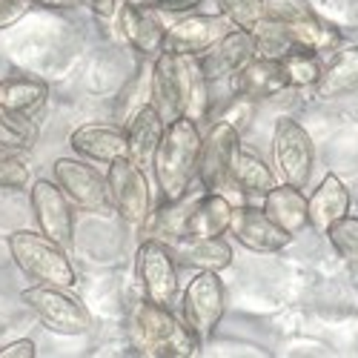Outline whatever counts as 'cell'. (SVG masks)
<instances>
[{
	"instance_id": "1",
	"label": "cell",
	"mask_w": 358,
	"mask_h": 358,
	"mask_svg": "<svg viewBox=\"0 0 358 358\" xmlns=\"http://www.w3.org/2000/svg\"><path fill=\"white\" fill-rule=\"evenodd\" d=\"M149 103L164 121H175L181 115L201 121L210 103V83L203 80L195 57L158 52L149 69Z\"/></svg>"
},
{
	"instance_id": "2",
	"label": "cell",
	"mask_w": 358,
	"mask_h": 358,
	"mask_svg": "<svg viewBox=\"0 0 358 358\" xmlns=\"http://www.w3.org/2000/svg\"><path fill=\"white\" fill-rule=\"evenodd\" d=\"M201 129L198 121L181 115L175 121H166L161 143L155 149L152 169L155 184L161 192V203L184 198L195 181L198 172V152H201Z\"/></svg>"
},
{
	"instance_id": "3",
	"label": "cell",
	"mask_w": 358,
	"mask_h": 358,
	"mask_svg": "<svg viewBox=\"0 0 358 358\" xmlns=\"http://www.w3.org/2000/svg\"><path fill=\"white\" fill-rule=\"evenodd\" d=\"M129 338L132 350L146 358H189L201 347L184 318L172 313V307L152 304L146 298L132 307Z\"/></svg>"
},
{
	"instance_id": "4",
	"label": "cell",
	"mask_w": 358,
	"mask_h": 358,
	"mask_svg": "<svg viewBox=\"0 0 358 358\" xmlns=\"http://www.w3.org/2000/svg\"><path fill=\"white\" fill-rule=\"evenodd\" d=\"M264 20H270L295 49L318 57L344 46L338 29L321 20L307 0H264Z\"/></svg>"
},
{
	"instance_id": "5",
	"label": "cell",
	"mask_w": 358,
	"mask_h": 358,
	"mask_svg": "<svg viewBox=\"0 0 358 358\" xmlns=\"http://www.w3.org/2000/svg\"><path fill=\"white\" fill-rule=\"evenodd\" d=\"M9 252L17 270L38 284L75 287V266L61 244H55L41 229H15L9 235Z\"/></svg>"
},
{
	"instance_id": "6",
	"label": "cell",
	"mask_w": 358,
	"mask_h": 358,
	"mask_svg": "<svg viewBox=\"0 0 358 358\" xmlns=\"http://www.w3.org/2000/svg\"><path fill=\"white\" fill-rule=\"evenodd\" d=\"M20 301L55 336H83L92 330V315L80 298L69 292V287L35 284L20 292Z\"/></svg>"
},
{
	"instance_id": "7",
	"label": "cell",
	"mask_w": 358,
	"mask_h": 358,
	"mask_svg": "<svg viewBox=\"0 0 358 358\" xmlns=\"http://www.w3.org/2000/svg\"><path fill=\"white\" fill-rule=\"evenodd\" d=\"M227 313V287L221 281V273L201 270L184 289L181 301V318L189 327V333L198 338V344H206Z\"/></svg>"
},
{
	"instance_id": "8",
	"label": "cell",
	"mask_w": 358,
	"mask_h": 358,
	"mask_svg": "<svg viewBox=\"0 0 358 358\" xmlns=\"http://www.w3.org/2000/svg\"><path fill=\"white\" fill-rule=\"evenodd\" d=\"M106 166L109 203L115 215L129 227H143L149 213H152V192H149L146 172L138 169L129 158H115Z\"/></svg>"
},
{
	"instance_id": "9",
	"label": "cell",
	"mask_w": 358,
	"mask_h": 358,
	"mask_svg": "<svg viewBox=\"0 0 358 358\" xmlns=\"http://www.w3.org/2000/svg\"><path fill=\"white\" fill-rule=\"evenodd\" d=\"M135 275L141 284V292L146 301L175 307L181 295V281H178V264L169 252V247L158 238H146L138 244L135 252Z\"/></svg>"
},
{
	"instance_id": "10",
	"label": "cell",
	"mask_w": 358,
	"mask_h": 358,
	"mask_svg": "<svg viewBox=\"0 0 358 358\" xmlns=\"http://www.w3.org/2000/svg\"><path fill=\"white\" fill-rule=\"evenodd\" d=\"M273 158L275 172L281 175L284 184H292L304 189L313 178L315 166V146L307 129L295 121V117H278L273 129Z\"/></svg>"
},
{
	"instance_id": "11",
	"label": "cell",
	"mask_w": 358,
	"mask_h": 358,
	"mask_svg": "<svg viewBox=\"0 0 358 358\" xmlns=\"http://www.w3.org/2000/svg\"><path fill=\"white\" fill-rule=\"evenodd\" d=\"M238 149H241V135L221 121H215L206 138H201L195 178L201 181L203 192H221L232 187V161Z\"/></svg>"
},
{
	"instance_id": "12",
	"label": "cell",
	"mask_w": 358,
	"mask_h": 358,
	"mask_svg": "<svg viewBox=\"0 0 358 358\" xmlns=\"http://www.w3.org/2000/svg\"><path fill=\"white\" fill-rule=\"evenodd\" d=\"M55 184L64 189V195L72 201V206H80L86 213H109V187L106 175L98 172V166L75 161V158H57L55 166Z\"/></svg>"
},
{
	"instance_id": "13",
	"label": "cell",
	"mask_w": 358,
	"mask_h": 358,
	"mask_svg": "<svg viewBox=\"0 0 358 358\" xmlns=\"http://www.w3.org/2000/svg\"><path fill=\"white\" fill-rule=\"evenodd\" d=\"M235 29V23L224 15H187L181 20H175L166 26L164 35V49L172 55H184V57H201L203 52H210L221 38H227Z\"/></svg>"
},
{
	"instance_id": "14",
	"label": "cell",
	"mask_w": 358,
	"mask_h": 358,
	"mask_svg": "<svg viewBox=\"0 0 358 358\" xmlns=\"http://www.w3.org/2000/svg\"><path fill=\"white\" fill-rule=\"evenodd\" d=\"M29 203H32L38 229L46 238H52L55 244L69 250L75 241V213H72V201L64 195V189L55 181H35L32 189H29Z\"/></svg>"
},
{
	"instance_id": "15",
	"label": "cell",
	"mask_w": 358,
	"mask_h": 358,
	"mask_svg": "<svg viewBox=\"0 0 358 358\" xmlns=\"http://www.w3.org/2000/svg\"><path fill=\"white\" fill-rule=\"evenodd\" d=\"M255 55H258L255 38L250 32H244V29H232L227 38H221L210 52H203L195 61H198V69L206 83H227L241 72Z\"/></svg>"
},
{
	"instance_id": "16",
	"label": "cell",
	"mask_w": 358,
	"mask_h": 358,
	"mask_svg": "<svg viewBox=\"0 0 358 358\" xmlns=\"http://www.w3.org/2000/svg\"><path fill=\"white\" fill-rule=\"evenodd\" d=\"M227 232L250 252H281L292 241V235L275 227L264 215V210H255V206H232Z\"/></svg>"
},
{
	"instance_id": "17",
	"label": "cell",
	"mask_w": 358,
	"mask_h": 358,
	"mask_svg": "<svg viewBox=\"0 0 358 358\" xmlns=\"http://www.w3.org/2000/svg\"><path fill=\"white\" fill-rule=\"evenodd\" d=\"M117 29H121L124 41L141 55V57H155L164 49V35L166 26L161 23L158 12L146 3H121L117 6Z\"/></svg>"
},
{
	"instance_id": "18",
	"label": "cell",
	"mask_w": 358,
	"mask_h": 358,
	"mask_svg": "<svg viewBox=\"0 0 358 358\" xmlns=\"http://www.w3.org/2000/svg\"><path fill=\"white\" fill-rule=\"evenodd\" d=\"M175 264L178 266H187V270H210V273H224L232 266V247L224 238H192V235H184L178 241L166 244Z\"/></svg>"
},
{
	"instance_id": "19",
	"label": "cell",
	"mask_w": 358,
	"mask_h": 358,
	"mask_svg": "<svg viewBox=\"0 0 358 358\" xmlns=\"http://www.w3.org/2000/svg\"><path fill=\"white\" fill-rule=\"evenodd\" d=\"M164 127H166V121L152 103H143L127 121V127H124V132H127V158L138 169L146 172L149 166H152V158H155V149L161 143Z\"/></svg>"
},
{
	"instance_id": "20",
	"label": "cell",
	"mask_w": 358,
	"mask_h": 358,
	"mask_svg": "<svg viewBox=\"0 0 358 358\" xmlns=\"http://www.w3.org/2000/svg\"><path fill=\"white\" fill-rule=\"evenodd\" d=\"M318 101H341L358 92V43L338 46L330 57V64L321 66L318 80L313 83Z\"/></svg>"
},
{
	"instance_id": "21",
	"label": "cell",
	"mask_w": 358,
	"mask_h": 358,
	"mask_svg": "<svg viewBox=\"0 0 358 358\" xmlns=\"http://www.w3.org/2000/svg\"><path fill=\"white\" fill-rule=\"evenodd\" d=\"M350 215V189L336 172L324 175L318 189L307 198V218L318 235H327L336 221Z\"/></svg>"
},
{
	"instance_id": "22",
	"label": "cell",
	"mask_w": 358,
	"mask_h": 358,
	"mask_svg": "<svg viewBox=\"0 0 358 358\" xmlns=\"http://www.w3.org/2000/svg\"><path fill=\"white\" fill-rule=\"evenodd\" d=\"M69 143L78 155L95 164H109L115 158H127V132L112 124H83L69 135Z\"/></svg>"
},
{
	"instance_id": "23",
	"label": "cell",
	"mask_w": 358,
	"mask_h": 358,
	"mask_svg": "<svg viewBox=\"0 0 358 358\" xmlns=\"http://www.w3.org/2000/svg\"><path fill=\"white\" fill-rule=\"evenodd\" d=\"M261 210H264V215L270 218L275 227H281L292 238L310 227L307 195H304V189H298L292 184H275L270 192L264 195Z\"/></svg>"
},
{
	"instance_id": "24",
	"label": "cell",
	"mask_w": 358,
	"mask_h": 358,
	"mask_svg": "<svg viewBox=\"0 0 358 358\" xmlns=\"http://www.w3.org/2000/svg\"><path fill=\"white\" fill-rule=\"evenodd\" d=\"M232 89H235V95H244L250 101H264V98L281 95L284 89H289V83L281 69V61L255 55L252 61L232 78Z\"/></svg>"
},
{
	"instance_id": "25",
	"label": "cell",
	"mask_w": 358,
	"mask_h": 358,
	"mask_svg": "<svg viewBox=\"0 0 358 358\" xmlns=\"http://www.w3.org/2000/svg\"><path fill=\"white\" fill-rule=\"evenodd\" d=\"M232 201L221 192H203L198 195L192 213L187 218V229L184 235L192 238H218L229 229V218H232Z\"/></svg>"
},
{
	"instance_id": "26",
	"label": "cell",
	"mask_w": 358,
	"mask_h": 358,
	"mask_svg": "<svg viewBox=\"0 0 358 358\" xmlns=\"http://www.w3.org/2000/svg\"><path fill=\"white\" fill-rule=\"evenodd\" d=\"M273 187H275V172L258 155L238 149L232 161V189H238L244 198H264Z\"/></svg>"
},
{
	"instance_id": "27",
	"label": "cell",
	"mask_w": 358,
	"mask_h": 358,
	"mask_svg": "<svg viewBox=\"0 0 358 358\" xmlns=\"http://www.w3.org/2000/svg\"><path fill=\"white\" fill-rule=\"evenodd\" d=\"M41 138V129L32 115L15 112L0 103V149L12 155H29Z\"/></svg>"
},
{
	"instance_id": "28",
	"label": "cell",
	"mask_w": 358,
	"mask_h": 358,
	"mask_svg": "<svg viewBox=\"0 0 358 358\" xmlns=\"http://www.w3.org/2000/svg\"><path fill=\"white\" fill-rule=\"evenodd\" d=\"M49 98V83L38 75H17L3 80V106L23 112V115H35L46 106Z\"/></svg>"
},
{
	"instance_id": "29",
	"label": "cell",
	"mask_w": 358,
	"mask_h": 358,
	"mask_svg": "<svg viewBox=\"0 0 358 358\" xmlns=\"http://www.w3.org/2000/svg\"><path fill=\"white\" fill-rule=\"evenodd\" d=\"M198 198H189V192L178 201H169V203H161L158 213L152 215L149 213L146 224H149V238H158L164 244H172L178 238H184V229H187V218L192 213Z\"/></svg>"
},
{
	"instance_id": "30",
	"label": "cell",
	"mask_w": 358,
	"mask_h": 358,
	"mask_svg": "<svg viewBox=\"0 0 358 358\" xmlns=\"http://www.w3.org/2000/svg\"><path fill=\"white\" fill-rule=\"evenodd\" d=\"M281 69L287 75V83L292 89H313V83L321 75V64H318V55H310L304 49H295L289 55L281 57Z\"/></svg>"
},
{
	"instance_id": "31",
	"label": "cell",
	"mask_w": 358,
	"mask_h": 358,
	"mask_svg": "<svg viewBox=\"0 0 358 358\" xmlns=\"http://www.w3.org/2000/svg\"><path fill=\"white\" fill-rule=\"evenodd\" d=\"M327 238L336 247V252L347 261V266L352 273H358V218L344 215L341 221H336L327 229Z\"/></svg>"
},
{
	"instance_id": "32",
	"label": "cell",
	"mask_w": 358,
	"mask_h": 358,
	"mask_svg": "<svg viewBox=\"0 0 358 358\" xmlns=\"http://www.w3.org/2000/svg\"><path fill=\"white\" fill-rule=\"evenodd\" d=\"M218 6L235 29H244L250 35L264 23V0H218Z\"/></svg>"
},
{
	"instance_id": "33",
	"label": "cell",
	"mask_w": 358,
	"mask_h": 358,
	"mask_svg": "<svg viewBox=\"0 0 358 358\" xmlns=\"http://www.w3.org/2000/svg\"><path fill=\"white\" fill-rule=\"evenodd\" d=\"M252 117H255V101H250V98H244V95H232V98L221 106V112L215 115V121L232 127L238 135H241V132L252 124Z\"/></svg>"
},
{
	"instance_id": "34",
	"label": "cell",
	"mask_w": 358,
	"mask_h": 358,
	"mask_svg": "<svg viewBox=\"0 0 358 358\" xmlns=\"http://www.w3.org/2000/svg\"><path fill=\"white\" fill-rule=\"evenodd\" d=\"M29 181H32V172L23 158L0 149V189H26Z\"/></svg>"
},
{
	"instance_id": "35",
	"label": "cell",
	"mask_w": 358,
	"mask_h": 358,
	"mask_svg": "<svg viewBox=\"0 0 358 358\" xmlns=\"http://www.w3.org/2000/svg\"><path fill=\"white\" fill-rule=\"evenodd\" d=\"M35 6L29 3V0H0V29H12Z\"/></svg>"
},
{
	"instance_id": "36",
	"label": "cell",
	"mask_w": 358,
	"mask_h": 358,
	"mask_svg": "<svg viewBox=\"0 0 358 358\" xmlns=\"http://www.w3.org/2000/svg\"><path fill=\"white\" fill-rule=\"evenodd\" d=\"M35 355H38V347L29 338H17L0 347V358H35Z\"/></svg>"
},
{
	"instance_id": "37",
	"label": "cell",
	"mask_w": 358,
	"mask_h": 358,
	"mask_svg": "<svg viewBox=\"0 0 358 358\" xmlns=\"http://www.w3.org/2000/svg\"><path fill=\"white\" fill-rule=\"evenodd\" d=\"M201 3L203 0H146V6H152L155 12H189Z\"/></svg>"
},
{
	"instance_id": "38",
	"label": "cell",
	"mask_w": 358,
	"mask_h": 358,
	"mask_svg": "<svg viewBox=\"0 0 358 358\" xmlns=\"http://www.w3.org/2000/svg\"><path fill=\"white\" fill-rule=\"evenodd\" d=\"M78 6L89 9L95 17H115L117 15V0H78Z\"/></svg>"
},
{
	"instance_id": "39",
	"label": "cell",
	"mask_w": 358,
	"mask_h": 358,
	"mask_svg": "<svg viewBox=\"0 0 358 358\" xmlns=\"http://www.w3.org/2000/svg\"><path fill=\"white\" fill-rule=\"evenodd\" d=\"M35 9H49V12H64V9H75L78 0H29Z\"/></svg>"
},
{
	"instance_id": "40",
	"label": "cell",
	"mask_w": 358,
	"mask_h": 358,
	"mask_svg": "<svg viewBox=\"0 0 358 358\" xmlns=\"http://www.w3.org/2000/svg\"><path fill=\"white\" fill-rule=\"evenodd\" d=\"M0 101H3V80H0Z\"/></svg>"
}]
</instances>
